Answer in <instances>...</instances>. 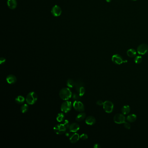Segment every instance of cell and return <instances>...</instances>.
<instances>
[{"mask_svg":"<svg viewBox=\"0 0 148 148\" xmlns=\"http://www.w3.org/2000/svg\"><path fill=\"white\" fill-rule=\"evenodd\" d=\"M59 95L60 98L64 100H67L72 97V93L68 88H63L62 89L59 93Z\"/></svg>","mask_w":148,"mask_h":148,"instance_id":"1","label":"cell"},{"mask_svg":"<svg viewBox=\"0 0 148 148\" xmlns=\"http://www.w3.org/2000/svg\"><path fill=\"white\" fill-rule=\"evenodd\" d=\"M76 90L77 91L79 94L81 96H83L85 93V89L84 87V83L81 80H77L75 82V84Z\"/></svg>","mask_w":148,"mask_h":148,"instance_id":"2","label":"cell"},{"mask_svg":"<svg viewBox=\"0 0 148 148\" xmlns=\"http://www.w3.org/2000/svg\"><path fill=\"white\" fill-rule=\"evenodd\" d=\"M38 95L34 92H31L28 93L26 101L28 104L30 105H33L38 100Z\"/></svg>","mask_w":148,"mask_h":148,"instance_id":"3","label":"cell"},{"mask_svg":"<svg viewBox=\"0 0 148 148\" xmlns=\"http://www.w3.org/2000/svg\"><path fill=\"white\" fill-rule=\"evenodd\" d=\"M103 107L104 111L106 113H111L113 110L114 105L113 103L110 101H106L104 102Z\"/></svg>","mask_w":148,"mask_h":148,"instance_id":"4","label":"cell"},{"mask_svg":"<svg viewBox=\"0 0 148 148\" xmlns=\"http://www.w3.org/2000/svg\"><path fill=\"white\" fill-rule=\"evenodd\" d=\"M112 60L113 63L117 65H120L123 63L127 62V60H124L120 55L117 54L112 56Z\"/></svg>","mask_w":148,"mask_h":148,"instance_id":"5","label":"cell"},{"mask_svg":"<svg viewBox=\"0 0 148 148\" xmlns=\"http://www.w3.org/2000/svg\"><path fill=\"white\" fill-rule=\"evenodd\" d=\"M72 106V103L70 101H66L62 104L61 110L63 113H67L71 110Z\"/></svg>","mask_w":148,"mask_h":148,"instance_id":"6","label":"cell"},{"mask_svg":"<svg viewBox=\"0 0 148 148\" xmlns=\"http://www.w3.org/2000/svg\"><path fill=\"white\" fill-rule=\"evenodd\" d=\"M67 128L64 124H58L56 125L53 128V130L58 135H61L65 133Z\"/></svg>","mask_w":148,"mask_h":148,"instance_id":"7","label":"cell"},{"mask_svg":"<svg viewBox=\"0 0 148 148\" xmlns=\"http://www.w3.org/2000/svg\"><path fill=\"white\" fill-rule=\"evenodd\" d=\"M113 120L116 124H123L125 122V118L123 114L118 113L114 116Z\"/></svg>","mask_w":148,"mask_h":148,"instance_id":"8","label":"cell"},{"mask_svg":"<svg viewBox=\"0 0 148 148\" xmlns=\"http://www.w3.org/2000/svg\"><path fill=\"white\" fill-rule=\"evenodd\" d=\"M137 50L139 54L144 55L148 52V45L145 43L141 44L138 46Z\"/></svg>","mask_w":148,"mask_h":148,"instance_id":"9","label":"cell"},{"mask_svg":"<svg viewBox=\"0 0 148 148\" xmlns=\"http://www.w3.org/2000/svg\"><path fill=\"white\" fill-rule=\"evenodd\" d=\"M73 107L78 112H83L84 110V105L80 101H75L73 103Z\"/></svg>","mask_w":148,"mask_h":148,"instance_id":"10","label":"cell"},{"mask_svg":"<svg viewBox=\"0 0 148 148\" xmlns=\"http://www.w3.org/2000/svg\"><path fill=\"white\" fill-rule=\"evenodd\" d=\"M52 14L55 17H58L60 16L62 13L61 8L58 5L54 6L51 10Z\"/></svg>","mask_w":148,"mask_h":148,"instance_id":"11","label":"cell"},{"mask_svg":"<svg viewBox=\"0 0 148 148\" xmlns=\"http://www.w3.org/2000/svg\"><path fill=\"white\" fill-rule=\"evenodd\" d=\"M6 80L8 83L10 84H14L17 81V78L15 76L10 74L6 78Z\"/></svg>","mask_w":148,"mask_h":148,"instance_id":"12","label":"cell"},{"mask_svg":"<svg viewBox=\"0 0 148 148\" xmlns=\"http://www.w3.org/2000/svg\"><path fill=\"white\" fill-rule=\"evenodd\" d=\"M80 129V125L76 123H73L70 124L69 127L70 131L72 133H76Z\"/></svg>","mask_w":148,"mask_h":148,"instance_id":"13","label":"cell"},{"mask_svg":"<svg viewBox=\"0 0 148 148\" xmlns=\"http://www.w3.org/2000/svg\"><path fill=\"white\" fill-rule=\"evenodd\" d=\"M80 138V136L78 133H74L70 137V141L71 143H75L79 140Z\"/></svg>","mask_w":148,"mask_h":148,"instance_id":"14","label":"cell"},{"mask_svg":"<svg viewBox=\"0 0 148 148\" xmlns=\"http://www.w3.org/2000/svg\"><path fill=\"white\" fill-rule=\"evenodd\" d=\"M85 122L88 125H93L95 123V118L92 116H89L86 118Z\"/></svg>","mask_w":148,"mask_h":148,"instance_id":"15","label":"cell"},{"mask_svg":"<svg viewBox=\"0 0 148 148\" xmlns=\"http://www.w3.org/2000/svg\"><path fill=\"white\" fill-rule=\"evenodd\" d=\"M8 5L9 8L14 9L17 6V2L16 0H8Z\"/></svg>","mask_w":148,"mask_h":148,"instance_id":"16","label":"cell"},{"mask_svg":"<svg viewBox=\"0 0 148 148\" xmlns=\"http://www.w3.org/2000/svg\"><path fill=\"white\" fill-rule=\"evenodd\" d=\"M121 111H122V113L123 115H126V114H128V113H129L130 111V108L129 106V105H124L122 108Z\"/></svg>","mask_w":148,"mask_h":148,"instance_id":"17","label":"cell"},{"mask_svg":"<svg viewBox=\"0 0 148 148\" xmlns=\"http://www.w3.org/2000/svg\"><path fill=\"white\" fill-rule=\"evenodd\" d=\"M127 54L130 57H134L136 55V51L133 49H130L127 50Z\"/></svg>","mask_w":148,"mask_h":148,"instance_id":"18","label":"cell"},{"mask_svg":"<svg viewBox=\"0 0 148 148\" xmlns=\"http://www.w3.org/2000/svg\"><path fill=\"white\" fill-rule=\"evenodd\" d=\"M136 118H137V117H136V115L135 114H130V115L127 116V117L126 118V119L129 122L133 123L136 120Z\"/></svg>","mask_w":148,"mask_h":148,"instance_id":"19","label":"cell"},{"mask_svg":"<svg viewBox=\"0 0 148 148\" xmlns=\"http://www.w3.org/2000/svg\"><path fill=\"white\" fill-rule=\"evenodd\" d=\"M24 101L25 98L22 95H18L15 99L16 102L19 104H22L24 102Z\"/></svg>","mask_w":148,"mask_h":148,"instance_id":"20","label":"cell"},{"mask_svg":"<svg viewBox=\"0 0 148 148\" xmlns=\"http://www.w3.org/2000/svg\"><path fill=\"white\" fill-rule=\"evenodd\" d=\"M86 116V115L85 113H81L79 114L78 115H77V116L76 118V120L78 122H80L83 120L85 118Z\"/></svg>","mask_w":148,"mask_h":148,"instance_id":"21","label":"cell"},{"mask_svg":"<svg viewBox=\"0 0 148 148\" xmlns=\"http://www.w3.org/2000/svg\"><path fill=\"white\" fill-rule=\"evenodd\" d=\"M75 82H74V80H73L70 79H68L67 82V85L69 88H73V87H74V86H75Z\"/></svg>","mask_w":148,"mask_h":148,"instance_id":"22","label":"cell"},{"mask_svg":"<svg viewBox=\"0 0 148 148\" xmlns=\"http://www.w3.org/2000/svg\"><path fill=\"white\" fill-rule=\"evenodd\" d=\"M64 119V115L63 113H58L57 116V120L59 122H62Z\"/></svg>","mask_w":148,"mask_h":148,"instance_id":"23","label":"cell"},{"mask_svg":"<svg viewBox=\"0 0 148 148\" xmlns=\"http://www.w3.org/2000/svg\"><path fill=\"white\" fill-rule=\"evenodd\" d=\"M28 109H29L28 105L26 104H24L21 107L20 110L22 113H25L28 112Z\"/></svg>","mask_w":148,"mask_h":148,"instance_id":"24","label":"cell"},{"mask_svg":"<svg viewBox=\"0 0 148 148\" xmlns=\"http://www.w3.org/2000/svg\"><path fill=\"white\" fill-rule=\"evenodd\" d=\"M72 97L73 100H75L80 101L81 99V96H80L78 93H73L72 94Z\"/></svg>","mask_w":148,"mask_h":148,"instance_id":"25","label":"cell"},{"mask_svg":"<svg viewBox=\"0 0 148 148\" xmlns=\"http://www.w3.org/2000/svg\"><path fill=\"white\" fill-rule=\"evenodd\" d=\"M142 60H143L142 57L140 56H136L134 59V61L137 64H138V63H141L142 61Z\"/></svg>","mask_w":148,"mask_h":148,"instance_id":"26","label":"cell"},{"mask_svg":"<svg viewBox=\"0 0 148 148\" xmlns=\"http://www.w3.org/2000/svg\"><path fill=\"white\" fill-rule=\"evenodd\" d=\"M123 125H124V126L125 127V128L127 129H130V124H129V123H128V122H125L123 123Z\"/></svg>","mask_w":148,"mask_h":148,"instance_id":"27","label":"cell"},{"mask_svg":"<svg viewBox=\"0 0 148 148\" xmlns=\"http://www.w3.org/2000/svg\"><path fill=\"white\" fill-rule=\"evenodd\" d=\"M80 138L81 139H82L83 140H86L88 138V136L87 134L83 133L80 136Z\"/></svg>","mask_w":148,"mask_h":148,"instance_id":"28","label":"cell"},{"mask_svg":"<svg viewBox=\"0 0 148 148\" xmlns=\"http://www.w3.org/2000/svg\"><path fill=\"white\" fill-rule=\"evenodd\" d=\"M64 125L67 128H69V127H70V124H69V121H68L67 120H65V122H64Z\"/></svg>","mask_w":148,"mask_h":148,"instance_id":"29","label":"cell"},{"mask_svg":"<svg viewBox=\"0 0 148 148\" xmlns=\"http://www.w3.org/2000/svg\"><path fill=\"white\" fill-rule=\"evenodd\" d=\"M96 104L99 105H103L104 102H103V101L100 100H98V101L96 102Z\"/></svg>","mask_w":148,"mask_h":148,"instance_id":"30","label":"cell"},{"mask_svg":"<svg viewBox=\"0 0 148 148\" xmlns=\"http://www.w3.org/2000/svg\"><path fill=\"white\" fill-rule=\"evenodd\" d=\"M6 59L4 57H1L0 59V64H2L3 63H5Z\"/></svg>","mask_w":148,"mask_h":148,"instance_id":"31","label":"cell"},{"mask_svg":"<svg viewBox=\"0 0 148 148\" xmlns=\"http://www.w3.org/2000/svg\"><path fill=\"white\" fill-rule=\"evenodd\" d=\"M100 145L99 144H95L94 145V148H100Z\"/></svg>","mask_w":148,"mask_h":148,"instance_id":"32","label":"cell"},{"mask_svg":"<svg viewBox=\"0 0 148 148\" xmlns=\"http://www.w3.org/2000/svg\"><path fill=\"white\" fill-rule=\"evenodd\" d=\"M107 2H110L111 1V0H105Z\"/></svg>","mask_w":148,"mask_h":148,"instance_id":"33","label":"cell"},{"mask_svg":"<svg viewBox=\"0 0 148 148\" xmlns=\"http://www.w3.org/2000/svg\"><path fill=\"white\" fill-rule=\"evenodd\" d=\"M133 0V1H135V0Z\"/></svg>","mask_w":148,"mask_h":148,"instance_id":"34","label":"cell"}]
</instances>
